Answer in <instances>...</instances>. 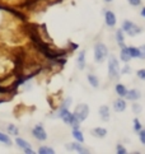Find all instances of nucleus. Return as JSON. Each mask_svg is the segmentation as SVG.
Returning a JSON list of instances; mask_svg holds the SVG:
<instances>
[{
    "label": "nucleus",
    "instance_id": "obj_1",
    "mask_svg": "<svg viewBox=\"0 0 145 154\" xmlns=\"http://www.w3.org/2000/svg\"><path fill=\"white\" fill-rule=\"evenodd\" d=\"M108 57V48L107 46L102 42H97L94 45V61L98 64H102L106 61V59Z\"/></svg>",
    "mask_w": 145,
    "mask_h": 154
},
{
    "label": "nucleus",
    "instance_id": "obj_2",
    "mask_svg": "<svg viewBox=\"0 0 145 154\" xmlns=\"http://www.w3.org/2000/svg\"><path fill=\"white\" fill-rule=\"evenodd\" d=\"M121 74V68H120V63L117 57L115 56H110L108 57V75L111 79H116L119 78Z\"/></svg>",
    "mask_w": 145,
    "mask_h": 154
},
{
    "label": "nucleus",
    "instance_id": "obj_3",
    "mask_svg": "<svg viewBox=\"0 0 145 154\" xmlns=\"http://www.w3.org/2000/svg\"><path fill=\"white\" fill-rule=\"evenodd\" d=\"M122 31H124V33H126L127 36H130V37H134V36H136L139 33H141V28L139 27L137 24H135L134 22L131 20H124L122 22Z\"/></svg>",
    "mask_w": 145,
    "mask_h": 154
},
{
    "label": "nucleus",
    "instance_id": "obj_4",
    "mask_svg": "<svg viewBox=\"0 0 145 154\" xmlns=\"http://www.w3.org/2000/svg\"><path fill=\"white\" fill-rule=\"evenodd\" d=\"M72 115H74V117L79 121V122H83V121H84L88 117V115H89V106L85 104V103L78 104Z\"/></svg>",
    "mask_w": 145,
    "mask_h": 154
},
{
    "label": "nucleus",
    "instance_id": "obj_5",
    "mask_svg": "<svg viewBox=\"0 0 145 154\" xmlns=\"http://www.w3.org/2000/svg\"><path fill=\"white\" fill-rule=\"evenodd\" d=\"M32 135L35 136L37 140H40V141L47 140V133L45 131V129L42 128L41 125H36L35 128L32 129Z\"/></svg>",
    "mask_w": 145,
    "mask_h": 154
},
{
    "label": "nucleus",
    "instance_id": "obj_6",
    "mask_svg": "<svg viewBox=\"0 0 145 154\" xmlns=\"http://www.w3.org/2000/svg\"><path fill=\"white\" fill-rule=\"evenodd\" d=\"M66 149H68V150H70V152H76V153H82V154L89 153V150H88V149H85V148L82 145V143H79V141H74V143H68V144H66Z\"/></svg>",
    "mask_w": 145,
    "mask_h": 154
},
{
    "label": "nucleus",
    "instance_id": "obj_7",
    "mask_svg": "<svg viewBox=\"0 0 145 154\" xmlns=\"http://www.w3.org/2000/svg\"><path fill=\"white\" fill-rule=\"evenodd\" d=\"M57 116L64 121L65 124L70 125L71 120H72V113L69 111V108H64V107H60L59 111H57Z\"/></svg>",
    "mask_w": 145,
    "mask_h": 154
},
{
    "label": "nucleus",
    "instance_id": "obj_8",
    "mask_svg": "<svg viewBox=\"0 0 145 154\" xmlns=\"http://www.w3.org/2000/svg\"><path fill=\"white\" fill-rule=\"evenodd\" d=\"M116 14L112 10H106L104 12V23L107 24V27H115L116 26Z\"/></svg>",
    "mask_w": 145,
    "mask_h": 154
},
{
    "label": "nucleus",
    "instance_id": "obj_9",
    "mask_svg": "<svg viewBox=\"0 0 145 154\" xmlns=\"http://www.w3.org/2000/svg\"><path fill=\"white\" fill-rule=\"evenodd\" d=\"M125 97H126L127 101L135 102V101H137V100H140L141 98V92L137 91V89H127Z\"/></svg>",
    "mask_w": 145,
    "mask_h": 154
},
{
    "label": "nucleus",
    "instance_id": "obj_10",
    "mask_svg": "<svg viewBox=\"0 0 145 154\" xmlns=\"http://www.w3.org/2000/svg\"><path fill=\"white\" fill-rule=\"evenodd\" d=\"M113 109L116 112H124L126 109V102L122 98H117V100L113 102Z\"/></svg>",
    "mask_w": 145,
    "mask_h": 154
},
{
    "label": "nucleus",
    "instance_id": "obj_11",
    "mask_svg": "<svg viewBox=\"0 0 145 154\" xmlns=\"http://www.w3.org/2000/svg\"><path fill=\"white\" fill-rule=\"evenodd\" d=\"M99 115H101L102 121H104V122H107V121L110 120V117H111L110 107H108V106H106V104L101 106V107H99Z\"/></svg>",
    "mask_w": 145,
    "mask_h": 154
},
{
    "label": "nucleus",
    "instance_id": "obj_12",
    "mask_svg": "<svg viewBox=\"0 0 145 154\" xmlns=\"http://www.w3.org/2000/svg\"><path fill=\"white\" fill-rule=\"evenodd\" d=\"M76 65L79 70H83L85 68V51H80L76 57Z\"/></svg>",
    "mask_w": 145,
    "mask_h": 154
},
{
    "label": "nucleus",
    "instance_id": "obj_13",
    "mask_svg": "<svg viewBox=\"0 0 145 154\" xmlns=\"http://www.w3.org/2000/svg\"><path fill=\"white\" fill-rule=\"evenodd\" d=\"M120 59H121V60H122V61H124L125 64H126V63H129L130 60L132 59V57H131V55H130V52H129V50H127V47H126V46L121 48V52H120Z\"/></svg>",
    "mask_w": 145,
    "mask_h": 154
},
{
    "label": "nucleus",
    "instance_id": "obj_14",
    "mask_svg": "<svg viewBox=\"0 0 145 154\" xmlns=\"http://www.w3.org/2000/svg\"><path fill=\"white\" fill-rule=\"evenodd\" d=\"M116 41L121 46V48L125 47V33H124V31H122L121 28L116 31Z\"/></svg>",
    "mask_w": 145,
    "mask_h": 154
},
{
    "label": "nucleus",
    "instance_id": "obj_15",
    "mask_svg": "<svg viewBox=\"0 0 145 154\" xmlns=\"http://www.w3.org/2000/svg\"><path fill=\"white\" fill-rule=\"evenodd\" d=\"M72 137L75 139V141H79V143H83L84 141V135L83 133L79 130V128H72Z\"/></svg>",
    "mask_w": 145,
    "mask_h": 154
},
{
    "label": "nucleus",
    "instance_id": "obj_16",
    "mask_svg": "<svg viewBox=\"0 0 145 154\" xmlns=\"http://www.w3.org/2000/svg\"><path fill=\"white\" fill-rule=\"evenodd\" d=\"M91 134L93 136H97V137H104L106 135H107V130H106L104 128H96V129H93L91 131Z\"/></svg>",
    "mask_w": 145,
    "mask_h": 154
},
{
    "label": "nucleus",
    "instance_id": "obj_17",
    "mask_svg": "<svg viewBox=\"0 0 145 154\" xmlns=\"http://www.w3.org/2000/svg\"><path fill=\"white\" fill-rule=\"evenodd\" d=\"M15 144L18 145L20 149H28V148H31L29 143L26 141L24 139H22V137H15Z\"/></svg>",
    "mask_w": 145,
    "mask_h": 154
},
{
    "label": "nucleus",
    "instance_id": "obj_18",
    "mask_svg": "<svg viewBox=\"0 0 145 154\" xmlns=\"http://www.w3.org/2000/svg\"><path fill=\"white\" fill-rule=\"evenodd\" d=\"M115 91H116V93H117V94H119L120 97H125L126 92H127V88H126L124 84L119 83V84H116V87H115Z\"/></svg>",
    "mask_w": 145,
    "mask_h": 154
},
{
    "label": "nucleus",
    "instance_id": "obj_19",
    "mask_svg": "<svg viewBox=\"0 0 145 154\" xmlns=\"http://www.w3.org/2000/svg\"><path fill=\"white\" fill-rule=\"evenodd\" d=\"M88 82H89V84H91L93 88H98L99 87V80H98V78L94 74H89L88 76Z\"/></svg>",
    "mask_w": 145,
    "mask_h": 154
},
{
    "label": "nucleus",
    "instance_id": "obj_20",
    "mask_svg": "<svg viewBox=\"0 0 145 154\" xmlns=\"http://www.w3.org/2000/svg\"><path fill=\"white\" fill-rule=\"evenodd\" d=\"M127 50H129L130 55H131V57L132 59H140V51H139V48L137 47H134V46H129L127 47Z\"/></svg>",
    "mask_w": 145,
    "mask_h": 154
},
{
    "label": "nucleus",
    "instance_id": "obj_21",
    "mask_svg": "<svg viewBox=\"0 0 145 154\" xmlns=\"http://www.w3.org/2000/svg\"><path fill=\"white\" fill-rule=\"evenodd\" d=\"M0 143H3V144L10 146L12 145V139H10V136L4 134V133H0Z\"/></svg>",
    "mask_w": 145,
    "mask_h": 154
},
{
    "label": "nucleus",
    "instance_id": "obj_22",
    "mask_svg": "<svg viewBox=\"0 0 145 154\" xmlns=\"http://www.w3.org/2000/svg\"><path fill=\"white\" fill-rule=\"evenodd\" d=\"M38 153L40 154H54L55 150L52 149V148H50V146H41L40 149H38Z\"/></svg>",
    "mask_w": 145,
    "mask_h": 154
},
{
    "label": "nucleus",
    "instance_id": "obj_23",
    "mask_svg": "<svg viewBox=\"0 0 145 154\" xmlns=\"http://www.w3.org/2000/svg\"><path fill=\"white\" fill-rule=\"evenodd\" d=\"M132 112L135 113V115H140L143 112V107L139 103H136V101L132 103Z\"/></svg>",
    "mask_w": 145,
    "mask_h": 154
},
{
    "label": "nucleus",
    "instance_id": "obj_24",
    "mask_svg": "<svg viewBox=\"0 0 145 154\" xmlns=\"http://www.w3.org/2000/svg\"><path fill=\"white\" fill-rule=\"evenodd\" d=\"M8 133L10 135H18L19 134V130L15 125H8Z\"/></svg>",
    "mask_w": 145,
    "mask_h": 154
},
{
    "label": "nucleus",
    "instance_id": "obj_25",
    "mask_svg": "<svg viewBox=\"0 0 145 154\" xmlns=\"http://www.w3.org/2000/svg\"><path fill=\"white\" fill-rule=\"evenodd\" d=\"M141 129H143L141 122L137 119H134V131H135V133H139Z\"/></svg>",
    "mask_w": 145,
    "mask_h": 154
},
{
    "label": "nucleus",
    "instance_id": "obj_26",
    "mask_svg": "<svg viewBox=\"0 0 145 154\" xmlns=\"http://www.w3.org/2000/svg\"><path fill=\"white\" fill-rule=\"evenodd\" d=\"M116 152L119 153V154H126V153H127V149H126V148L122 145V144H117V146H116Z\"/></svg>",
    "mask_w": 145,
    "mask_h": 154
},
{
    "label": "nucleus",
    "instance_id": "obj_27",
    "mask_svg": "<svg viewBox=\"0 0 145 154\" xmlns=\"http://www.w3.org/2000/svg\"><path fill=\"white\" fill-rule=\"evenodd\" d=\"M136 76L140 80H144L145 82V69H140V70H137L136 71Z\"/></svg>",
    "mask_w": 145,
    "mask_h": 154
},
{
    "label": "nucleus",
    "instance_id": "obj_28",
    "mask_svg": "<svg viewBox=\"0 0 145 154\" xmlns=\"http://www.w3.org/2000/svg\"><path fill=\"white\" fill-rule=\"evenodd\" d=\"M139 139H140V143L145 145V129H141L139 131Z\"/></svg>",
    "mask_w": 145,
    "mask_h": 154
},
{
    "label": "nucleus",
    "instance_id": "obj_29",
    "mask_svg": "<svg viewBox=\"0 0 145 154\" xmlns=\"http://www.w3.org/2000/svg\"><path fill=\"white\" fill-rule=\"evenodd\" d=\"M131 73V66L126 63V65L124 66V69H121V74H130Z\"/></svg>",
    "mask_w": 145,
    "mask_h": 154
},
{
    "label": "nucleus",
    "instance_id": "obj_30",
    "mask_svg": "<svg viewBox=\"0 0 145 154\" xmlns=\"http://www.w3.org/2000/svg\"><path fill=\"white\" fill-rule=\"evenodd\" d=\"M139 51H140V59L145 60V45H141L139 47Z\"/></svg>",
    "mask_w": 145,
    "mask_h": 154
},
{
    "label": "nucleus",
    "instance_id": "obj_31",
    "mask_svg": "<svg viewBox=\"0 0 145 154\" xmlns=\"http://www.w3.org/2000/svg\"><path fill=\"white\" fill-rule=\"evenodd\" d=\"M70 104H71V98H66V100L63 102V104H61V107H64V108H69Z\"/></svg>",
    "mask_w": 145,
    "mask_h": 154
},
{
    "label": "nucleus",
    "instance_id": "obj_32",
    "mask_svg": "<svg viewBox=\"0 0 145 154\" xmlns=\"http://www.w3.org/2000/svg\"><path fill=\"white\" fill-rule=\"evenodd\" d=\"M127 2H129L132 7H139V5L141 4V0H127Z\"/></svg>",
    "mask_w": 145,
    "mask_h": 154
},
{
    "label": "nucleus",
    "instance_id": "obj_33",
    "mask_svg": "<svg viewBox=\"0 0 145 154\" xmlns=\"http://www.w3.org/2000/svg\"><path fill=\"white\" fill-rule=\"evenodd\" d=\"M23 152L27 153V154H33V153H35V152L32 150V148H28V149H23Z\"/></svg>",
    "mask_w": 145,
    "mask_h": 154
},
{
    "label": "nucleus",
    "instance_id": "obj_34",
    "mask_svg": "<svg viewBox=\"0 0 145 154\" xmlns=\"http://www.w3.org/2000/svg\"><path fill=\"white\" fill-rule=\"evenodd\" d=\"M141 17H143V18H145V7L141 9Z\"/></svg>",
    "mask_w": 145,
    "mask_h": 154
},
{
    "label": "nucleus",
    "instance_id": "obj_35",
    "mask_svg": "<svg viewBox=\"0 0 145 154\" xmlns=\"http://www.w3.org/2000/svg\"><path fill=\"white\" fill-rule=\"evenodd\" d=\"M104 2H106V3H111V2H112V0H104Z\"/></svg>",
    "mask_w": 145,
    "mask_h": 154
}]
</instances>
